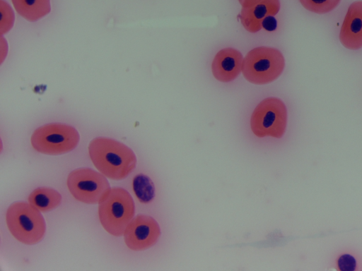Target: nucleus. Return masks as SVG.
<instances>
[{"mask_svg": "<svg viewBox=\"0 0 362 271\" xmlns=\"http://www.w3.org/2000/svg\"><path fill=\"white\" fill-rule=\"evenodd\" d=\"M90 157L95 167L105 176L121 180L135 168L136 157L124 144L108 138L92 140L88 146Z\"/></svg>", "mask_w": 362, "mask_h": 271, "instance_id": "f257e3e1", "label": "nucleus"}, {"mask_svg": "<svg viewBox=\"0 0 362 271\" xmlns=\"http://www.w3.org/2000/svg\"><path fill=\"white\" fill-rule=\"evenodd\" d=\"M135 205L129 193L122 188H113L99 202L98 216L103 228L115 236H122L132 221Z\"/></svg>", "mask_w": 362, "mask_h": 271, "instance_id": "f03ea898", "label": "nucleus"}, {"mask_svg": "<svg viewBox=\"0 0 362 271\" xmlns=\"http://www.w3.org/2000/svg\"><path fill=\"white\" fill-rule=\"evenodd\" d=\"M6 219L11 234L23 243L36 244L44 237L46 231L44 217L30 204L12 203L7 210Z\"/></svg>", "mask_w": 362, "mask_h": 271, "instance_id": "7ed1b4c3", "label": "nucleus"}, {"mask_svg": "<svg viewBox=\"0 0 362 271\" xmlns=\"http://www.w3.org/2000/svg\"><path fill=\"white\" fill-rule=\"evenodd\" d=\"M284 66V57L279 49L258 47L247 54L243 61L242 72L250 83L263 85L275 80Z\"/></svg>", "mask_w": 362, "mask_h": 271, "instance_id": "20e7f679", "label": "nucleus"}, {"mask_svg": "<svg viewBox=\"0 0 362 271\" xmlns=\"http://www.w3.org/2000/svg\"><path fill=\"white\" fill-rule=\"evenodd\" d=\"M79 139V133L75 128L55 123L37 128L31 136V143L39 152L57 155L73 150Z\"/></svg>", "mask_w": 362, "mask_h": 271, "instance_id": "39448f33", "label": "nucleus"}, {"mask_svg": "<svg viewBox=\"0 0 362 271\" xmlns=\"http://www.w3.org/2000/svg\"><path fill=\"white\" fill-rule=\"evenodd\" d=\"M287 109L277 97H267L260 102L253 111L250 126L257 137L272 136L280 138L285 133Z\"/></svg>", "mask_w": 362, "mask_h": 271, "instance_id": "423d86ee", "label": "nucleus"}, {"mask_svg": "<svg viewBox=\"0 0 362 271\" xmlns=\"http://www.w3.org/2000/svg\"><path fill=\"white\" fill-rule=\"evenodd\" d=\"M67 186L74 198L87 204L99 203L110 190L103 174L89 168H79L70 172Z\"/></svg>", "mask_w": 362, "mask_h": 271, "instance_id": "0eeeda50", "label": "nucleus"}, {"mask_svg": "<svg viewBox=\"0 0 362 271\" xmlns=\"http://www.w3.org/2000/svg\"><path fill=\"white\" fill-rule=\"evenodd\" d=\"M160 235V227L152 217L139 215L127 226L124 239L129 248L143 251L153 246Z\"/></svg>", "mask_w": 362, "mask_h": 271, "instance_id": "6e6552de", "label": "nucleus"}, {"mask_svg": "<svg viewBox=\"0 0 362 271\" xmlns=\"http://www.w3.org/2000/svg\"><path fill=\"white\" fill-rule=\"evenodd\" d=\"M339 40L349 49L362 48V1H354L349 6L341 27Z\"/></svg>", "mask_w": 362, "mask_h": 271, "instance_id": "1a4fd4ad", "label": "nucleus"}, {"mask_svg": "<svg viewBox=\"0 0 362 271\" xmlns=\"http://www.w3.org/2000/svg\"><path fill=\"white\" fill-rule=\"evenodd\" d=\"M243 61V55L238 50L230 47L223 49L212 61V73L221 82L232 81L242 71Z\"/></svg>", "mask_w": 362, "mask_h": 271, "instance_id": "9d476101", "label": "nucleus"}, {"mask_svg": "<svg viewBox=\"0 0 362 271\" xmlns=\"http://www.w3.org/2000/svg\"><path fill=\"white\" fill-rule=\"evenodd\" d=\"M279 9V0H262L252 6L242 7L241 23L247 31L257 32L262 29L265 18L275 16Z\"/></svg>", "mask_w": 362, "mask_h": 271, "instance_id": "9b49d317", "label": "nucleus"}, {"mask_svg": "<svg viewBox=\"0 0 362 271\" xmlns=\"http://www.w3.org/2000/svg\"><path fill=\"white\" fill-rule=\"evenodd\" d=\"M16 11L26 20L34 22L51 10L49 0H12Z\"/></svg>", "mask_w": 362, "mask_h": 271, "instance_id": "f8f14e48", "label": "nucleus"}, {"mask_svg": "<svg viewBox=\"0 0 362 271\" xmlns=\"http://www.w3.org/2000/svg\"><path fill=\"white\" fill-rule=\"evenodd\" d=\"M61 201V194L47 187L37 188L28 196L29 203L40 212L52 210L60 205Z\"/></svg>", "mask_w": 362, "mask_h": 271, "instance_id": "ddd939ff", "label": "nucleus"}, {"mask_svg": "<svg viewBox=\"0 0 362 271\" xmlns=\"http://www.w3.org/2000/svg\"><path fill=\"white\" fill-rule=\"evenodd\" d=\"M133 190L138 200L142 203H148L155 196V186L147 176L139 174L133 179Z\"/></svg>", "mask_w": 362, "mask_h": 271, "instance_id": "4468645a", "label": "nucleus"}, {"mask_svg": "<svg viewBox=\"0 0 362 271\" xmlns=\"http://www.w3.org/2000/svg\"><path fill=\"white\" fill-rule=\"evenodd\" d=\"M341 0H299L301 5L309 11L323 14L334 10Z\"/></svg>", "mask_w": 362, "mask_h": 271, "instance_id": "2eb2a0df", "label": "nucleus"}, {"mask_svg": "<svg viewBox=\"0 0 362 271\" xmlns=\"http://www.w3.org/2000/svg\"><path fill=\"white\" fill-rule=\"evenodd\" d=\"M1 34L3 35L4 32L9 30L13 22V13L12 10L3 0H1Z\"/></svg>", "mask_w": 362, "mask_h": 271, "instance_id": "dca6fc26", "label": "nucleus"}, {"mask_svg": "<svg viewBox=\"0 0 362 271\" xmlns=\"http://www.w3.org/2000/svg\"><path fill=\"white\" fill-rule=\"evenodd\" d=\"M337 265L341 271H353L356 269V262L352 255L344 254L339 258Z\"/></svg>", "mask_w": 362, "mask_h": 271, "instance_id": "f3484780", "label": "nucleus"}, {"mask_svg": "<svg viewBox=\"0 0 362 271\" xmlns=\"http://www.w3.org/2000/svg\"><path fill=\"white\" fill-rule=\"evenodd\" d=\"M262 0H238L242 7L252 6Z\"/></svg>", "mask_w": 362, "mask_h": 271, "instance_id": "a211bd4d", "label": "nucleus"}]
</instances>
